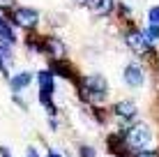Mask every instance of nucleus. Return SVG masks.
Returning a JSON list of instances; mask_svg holds the SVG:
<instances>
[{"label":"nucleus","mask_w":159,"mask_h":157,"mask_svg":"<svg viewBox=\"0 0 159 157\" xmlns=\"http://www.w3.org/2000/svg\"><path fill=\"white\" fill-rule=\"evenodd\" d=\"M79 95L88 104H102L108 97V81L102 74H88L79 81Z\"/></svg>","instance_id":"f257e3e1"},{"label":"nucleus","mask_w":159,"mask_h":157,"mask_svg":"<svg viewBox=\"0 0 159 157\" xmlns=\"http://www.w3.org/2000/svg\"><path fill=\"white\" fill-rule=\"evenodd\" d=\"M122 139H125V148L127 153H141V150H150L152 143V129L148 122L139 120V122H131L122 129Z\"/></svg>","instance_id":"f03ea898"},{"label":"nucleus","mask_w":159,"mask_h":157,"mask_svg":"<svg viewBox=\"0 0 159 157\" xmlns=\"http://www.w3.org/2000/svg\"><path fill=\"white\" fill-rule=\"evenodd\" d=\"M12 19H14V23L19 25V28H23V30H35L37 23H39V14L32 7H16Z\"/></svg>","instance_id":"7ed1b4c3"},{"label":"nucleus","mask_w":159,"mask_h":157,"mask_svg":"<svg viewBox=\"0 0 159 157\" xmlns=\"http://www.w3.org/2000/svg\"><path fill=\"white\" fill-rule=\"evenodd\" d=\"M125 42H127V46L136 53V56H148V53L152 51V44L143 37L141 30H127L125 32Z\"/></svg>","instance_id":"20e7f679"},{"label":"nucleus","mask_w":159,"mask_h":157,"mask_svg":"<svg viewBox=\"0 0 159 157\" xmlns=\"http://www.w3.org/2000/svg\"><path fill=\"white\" fill-rule=\"evenodd\" d=\"M122 81L129 85V88H141V85L145 83V69H143V65H139V62H129L127 67L122 69Z\"/></svg>","instance_id":"39448f33"},{"label":"nucleus","mask_w":159,"mask_h":157,"mask_svg":"<svg viewBox=\"0 0 159 157\" xmlns=\"http://www.w3.org/2000/svg\"><path fill=\"white\" fill-rule=\"evenodd\" d=\"M136 113H139V106H136V102H131V99H120V102L113 104V116L120 118L122 122L134 120Z\"/></svg>","instance_id":"423d86ee"},{"label":"nucleus","mask_w":159,"mask_h":157,"mask_svg":"<svg viewBox=\"0 0 159 157\" xmlns=\"http://www.w3.org/2000/svg\"><path fill=\"white\" fill-rule=\"evenodd\" d=\"M37 85H39V93L56 95V76H53L51 69H39L37 72Z\"/></svg>","instance_id":"0eeeda50"},{"label":"nucleus","mask_w":159,"mask_h":157,"mask_svg":"<svg viewBox=\"0 0 159 157\" xmlns=\"http://www.w3.org/2000/svg\"><path fill=\"white\" fill-rule=\"evenodd\" d=\"M32 74L30 72H19V74H14V76H9V88H12V93H21V90H25V88H30V83H32Z\"/></svg>","instance_id":"6e6552de"},{"label":"nucleus","mask_w":159,"mask_h":157,"mask_svg":"<svg viewBox=\"0 0 159 157\" xmlns=\"http://www.w3.org/2000/svg\"><path fill=\"white\" fill-rule=\"evenodd\" d=\"M44 53H48L53 60H60V58L65 56V44L58 37H46V39H44Z\"/></svg>","instance_id":"1a4fd4ad"},{"label":"nucleus","mask_w":159,"mask_h":157,"mask_svg":"<svg viewBox=\"0 0 159 157\" xmlns=\"http://www.w3.org/2000/svg\"><path fill=\"white\" fill-rule=\"evenodd\" d=\"M85 5L92 9V12H97V14H102V16L111 14L113 7H116V2H113V0H85Z\"/></svg>","instance_id":"9d476101"},{"label":"nucleus","mask_w":159,"mask_h":157,"mask_svg":"<svg viewBox=\"0 0 159 157\" xmlns=\"http://www.w3.org/2000/svg\"><path fill=\"white\" fill-rule=\"evenodd\" d=\"M0 39L7 42V44H12V46L16 44V32H14V28H12V23H9L2 14H0Z\"/></svg>","instance_id":"9b49d317"},{"label":"nucleus","mask_w":159,"mask_h":157,"mask_svg":"<svg viewBox=\"0 0 159 157\" xmlns=\"http://www.w3.org/2000/svg\"><path fill=\"white\" fill-rule=\"evenodd\" d=\"M51 72H53V76L60 74V76H65V79H74V72L69 69V65H65L62 60H51Z\"/></svg>","instance_id":"f8f14e48"},{"label":"nucleus","mask_w":159,"mask_h":157,"mask_svg":"<svg viewBox=\"0 0 159 157\" xmlns=\"http://www.w3.org/2000/svg\"><path fill=\"white\" fill-rule=\"evenodd\" d=\"M143 37H145L148 42H150V44H152V42H159V25L150 23V25H148V28L143 30Z\"/></svg>","instance_id":"ddd939ff"},{"label":"nucleus","mask_w":159,"mask_h":157,"mask_svg":"<svg viewBox=\"0 0 159 157\" xmlns=\"http://www.w3.org/2000/svg\"><path fill=\"white\" fill-rule=\"evenodd\" d=\"M97 153H95V148L92 145H81L79 148V157H95Z\"/></svg>","instance_id":"4468645a"},{"label":"nucleus","mask_w":159,"mask_h":157,"mask_svg":"<svg viewBox=\"0 0 159 157\" xmlns=\"http://www.w3.org/2000/svg\"><path fill=\"white\" fill-rule=\"evenodd\" d=\"M148 21L155 23V25H159V7H150V12H148Z\"/></svg>","instance_id":"2eb2a0df"},{"label":"nucleus","mask_w":159,"mask_h":157,"mask_svg":"<svg viewBox=\"0 0 159 157\" xmlns=\"http://www.w3.org/2000/svg\"><path fill=\"white\" fill-rule=\"evenodd\" d=\"M131 157H159V153L150 148V150H141V153H134Z\"/></svg>","instance_id":"dca6fc26"},{"label":"nucleus","mask_w":159,"mask_h":157,"mask_svg":"<svg viewBox=\"0 0 159 157\" xmlns=\"http://www.w3.org/2000/svg\"><path fill=\"white\" fill-rule=\"evenodd\" d=\"M25 157H39V153H37V148H35V145L25 148Z\"/></svg>","instance_id":"f3484780"},{"label":"nucleus","mask_w":159,"mask_h":157,"mask_svg":"<svg viewBox=\"0 0 159 157\" xmlns=\"http://www.w3.org/2000/svg\"><path fill=\"white\" fill-rule=\"evenodd\" d=\"M14 7V0H0V9H12Z\"/></svg>","instance_id":"a211bd4d"},{"label":"nucleus","mask_w":159,"mask_h":157,"mask_svg":"<svg viewBox=\"0 0 159 157\" xmlns=\"http://www.w3.org/2000/svg\"><path fill=\"white\" fill-rule=\"evenodd\" d=\"M0 157H12V155H9V150L5 148V145H0Z\"/></svg>","instance_id":"6ab92c4d"},{"label":"nucleus","mask_w":159,"mask_h":157,"mask_svg":"<svg viewBox=\"0 0 159 157\" xmlns=\"http://www.w3.org/2000/svg\"><path fill=\"white\" fill-rule=\"evenodd\" d=\"M46 157H62V155H60V153H56V150H48V153H46Z\"/></svg>","instance_id":"aec40b11"}]
</instances>
